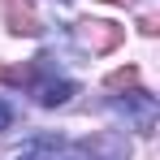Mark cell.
I'll use <instances>...</instances> for the list:
<instances>
[{"instance_id":"6da1fadb","label":"cell","mask_w":160,"mask_h":160,"mask_svg":"<svg viewBox=\"0 0 160 160\" xmlns=\"http://www.w3.org/2000/svg\"><path fill=\"white\" fill-rule=\"evenodd\" d=\"M74 35H78V43L87 48V52H112L121 39H126V30L121 26H112V22H78L74 26Z\"/></svg>"},{"instance_id":"7a4b0ae2","label":"cell","mask_w":160,"mask_h":160,"mask_svg":"<svg viewBox=\"0 0 160 160\" xmlns=\"http://www.w3.org/2000/svg\"><path fill=\"white\" fill-rule=\"evenodd\" d=\"M4 18H9V30H13V35H26V39L43 30L39 13H35L30 4H22V0H4Z\"/></svg>"},{"instance_id":"3957f363","label":"cell","mask_w":160,"mask_h":160,"mask_svg":"<svg viewBox=\"0 0 160 160\" xmlns=\"http://www.w3.org/2000/svg\"><path fill=\"white\" fill-rule=\"evenodd\" d=\"M74 91H78V87H74L69 78H48V82H35V100H39L43 108H56V104H65V100H69Z\"/></svg>"},{"instance_id":"277c9868","label":"cell","mask_w":160,"mask_h":160,"mask_svg":"<svg viewBox=\"0 0 160 160\" xmlns=\"http://www.w3.org/2000/svg\"><path fill=\"white\" fill-rule=\"evenodd\" d=\"M18 160H56V138H52V134H43V138L26 143V147L18 152Z\"/></svg>"},{"instance_id":"5b68a950","label":"cell","mask_w":160,"mask_h":160,"mask_svg":"<svg viewBox=\"0 0 160 160\" xmlns=\"http://www.w3.org/2000/svg\"><path fill=\"white\" fill-rule=\"evenodd\" d=\"M104 82H108V91H134V87H138V69H134V65H126V69H112Z\"/></svg>"},{"instance_id":"8992f818","label":"cell","mask_w":160,"mask_h":160,"mask_svg":"<svg viewBox=\"0 0 160 160\" xmlns=\"http://www.w3.org/2000/svg\"><path fill=\"white\" fill-rule=\"evenodd\" d=\"M9 121H13V108H9V104H4V100H0V134L9 130Z\"/></svg>"},{"instance_id":"52a82bcc","label":"cell","mask_w":160,"mask_h":160,"mask_svg":"<svg viewBox=\"0 0 160 160\" xmlns=\"http://www.w3.org/2000/svg\"><path fill=\"white\" fill-rule=\"evenodd\" d=\"M0 82H22V74H18V69H4V65H0Z\"/></svg>"},{"instance_id":"ba28073f","label":"cell","mask_w":160,"mask_h":160,"mask_svg":"<svg viewBox=\"0 0 160 160\" xmlns=\"http://www.w3.org/2000/svg\"><path fill=\"white\" fill-rule=\"evenodd\" d=\"M61 160H87V156H82V152H69V156H61Z\"/></svg>"},{"instance_id":"9c48e42d","label":"cell","mask_w":160,"mask_h":160,"mask_svg":"<svg viewBox=\"0 0 160 160\" xmlns=\"http://www.w3.org/2000/svg\"><path fill=\"white\" fill-rule=\"evenodd\" d=\"M104 4H130V0H104Z\"/></svg>"}]
</instances>
